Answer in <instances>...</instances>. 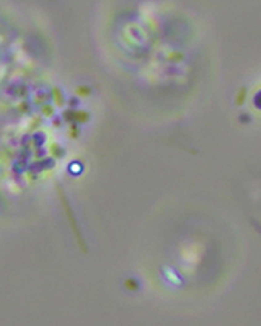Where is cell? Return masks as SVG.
<instances>
[{"mask_svg":"<svg viewBox=\"0 0 261 326\" xmlns=\"http://www.w3.org/2000/svg\"><path fill=\"white\" fill-rule=\"evenodd\" d=\"M56 189H57V194H59V201H60V204H62V209H64V212H65V217H67V219H69V225H70V228H72L73 235H75V238H77L78 245H80L82 251H83V253H87V245H85L83 238H82L80 228H78V225H77V220H75V217H73V212H72V209H70V205H69V201H67L65 194L62 192V189H60L59 186L56 188Z\"/></svg>","mask_w":261,"mask_h":326,"instance_id":"1","label":"cell"},{"mask_svg":"<svg viewBox=\"0 0 261 326\" xmlns=\"http://www.w3.org/2000/svg\"><path fill=\"white\" fill-rule=\"evenodd\" d=\"M90 121V114L87 111H82V109H75L73 111V122L77 124H87Z\"/></svg>","mask_w":261,"mask_h":326,"instance_id":"2","label":"cell"},{"mask_svg":"<svg viewBox=\"0 0 261 326\" xmlns=\"http://www.w3.org/2000/svg\"><path fill=\"white\" fill-rule=\"evenodd\" d=\"M51 98H52V103H54V105L64 106V95H62V91H60L57 87H54L52 90H51Z\"/></svg>","mask_w":261,"mask_h":326,"instance_id":"3","label":"cell"},{"mask_svg":"<svg viewBox=\"0 0 261 326\" xmlns=\"http://www.w3.org/2000/svg\"><path fill=\"white\" fill-rule=\"evenodd\" d=\"M51 153H52L54 158H60L62 155H64V150H62V147L59 144H56V142H54V144L51 145Z\"/></svg>","mask_w":261,"mask_h":326,"instance_id":"4","label":"cell"},{"mask_svg":"<svg viewBox=\"0 0 261 326\" xmlns=\"http://www.w3.org/2000/svg\"><path fill=\"white\" fill-rule=\"evenodd\" d=\"M78 135H80V129H78V124H77V122H70L69 137H70V139H77Z\"/></svg>","mask_w":261,"mask_h":326,"instance_id":"5","label":"cell"},{"mask_svg":"<svg viewBox=\"0 0 261 326\" xmlns=\"http://www.w3.org/2000/svg\"><path fill=\"white\" fill-rule=\"evenodd\" d=\"M75 95L77 96H88V95H92V88L85 87V85H80V87L75 88Z\"/></svg>","mask_w":261,"mask_h":326,"instance_id":"6","label":"cell"},{"mask_svg":"<svg viewBox=\"0 0 261 326\" xmlns=\"http://www.w3.org/2000/svg\"><path fill=\"white\" fill-rule=\"evenodd\" d=\"M41 113L44 114V116H52V114H54V108H52V105H48V103H44L43 108H41Z\"/></svg>","mask_w":261,"mask_h":326,"instance_id":"7","label":"cell"},{"mask_svg":"<svg viewBox=\"0 0 261 326\" xmlns=\"http://www.w3.org/2000/svg\"><path fill=\"white\" fill-rule=\"evenodd\" d=\"M124 285H126V289H129V290H137V287H139V284L135 282V279H126Z\"/></svg>","mask_w":261,"mask_h":326,"instance_id":"8","label":"cell"},{"mask_svg":"<svg viewBox=\"0 0 261 326\" xmlns=\"http://www.w3.org/2000/svg\"><path fill=\"white\" fill-rule=\"evenodd\" d=\"M73 111H75V109H67V111H64L62 118H64L65 122H73Z\"/></svg>","mask_w":261,"mask_h":326,"instance_id":"9","label":"cell"},{"mask_svg":"<svg viewBox=\"0 0 261 326\" xmlns=\"http://www.w3.org/2000/svg\"><path fill=\"white\" fill-rule=\"evenodd\" d=\"M183 59V54H180V52H176V54H170L168 56V60H172V62H178V60H181Z\"/></svg>","mask_w":261,"mask_h":326,"instance_id":"10","label":"cell"},{"mask_svg":"<svg viewBox=\"0 0 261 326\" xmlns=\"http://www.w3.org/2000/svg\"><path fill=\"white\" fill-rule=\"evenodd\" d=\"M243 100H245V90L242 88V90H240V93H238V96L235 98V103H237V105H242Z\"/></svg>","mask_w":261,"mask_h":326,"instance_id":"11","label":"cell"},{"mask_svg":"<svg viewBox=\"0 0 261 326\" xmlns=\"http://www.w3.org/2000/svg\"><path fill=\"white\" fill-rule=\"evenodd\" d=\"M18 111H20V113H26V111H28V103L21 101V103H20V106H18Z\"/></svg>","mask_w":261,"mask_h":326,"instance_id":"12","label":"cell"}]
</instances>
